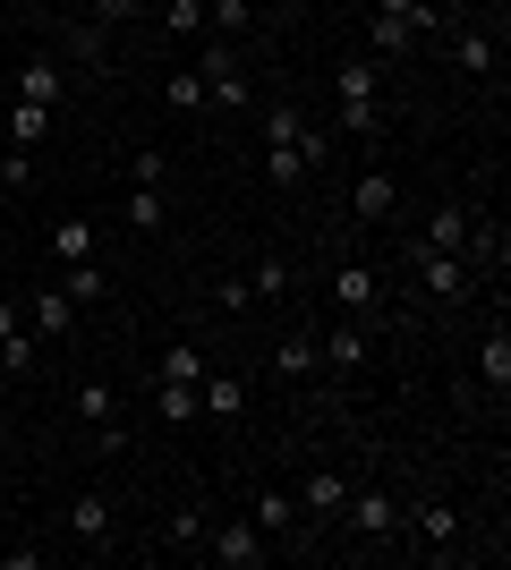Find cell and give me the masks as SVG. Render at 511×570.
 <instances>
[{"instance_id":"7a4b0ae2","label":"cell","mask_w":511,"mask_h":570,"mask_svg":"<svg viewBox=\"0 0 511 570\" xmlns=\"http://www.w3.org/2000/svg\"><path fill=\"white\" fill-rule=\"evenodd\" d=\"M375 86H384V69H375V60H341V137H384Z\"/></svg>"},{"instance_id":"ab89813d","label":"cell","mask_w":511,"mask_h":570,"mask_svg":"<svg viewBox=\"0 0 511 570\" xmlns=\"http://www.w3.org/2000/svg\"><path fill=\"white\" fill-rule=\"evenodd\" d=\"M0 163H9V145H0Z\"/></svg>"},{"instance_id":"4dcf8cb0","label":"cell","mask_w":511,"mask_h":570,"mask_svg":"<svg viewBox=\"0 0 511 570\" xmlns=\"http://www.w3.org/2000/svg\"><path fill=\"white\" fill-rule=\"evenodd\" d=\"M163 35H179V43L205 35V0H163Z\"/></svg>"},{"instance_id":"8fae6325","label":"cell","mask_w":511,"mask_h":570,"mask_svg":"<svg viewBox=\"0 0 511 570\" xmlns=\"http://www.w3.org/2000/svg\"><path fill=\"white\" fill-rule=\"evenodd\" d=\"M0 366H9V375L35 366V341H26V307L18 298H0Z\"/></svg>"},{"instance_id":"603a6c76","label":"cell","mask_w":511,"mask_h":570,"mask_svg":"<svg viewBox=\"0 0 511 570\" xmlns=\"http://www.w3.org/2000/svg\"><path fill=\"white\" fill-rule=\"evenodd\" d=\"M18 102H51V111H60V60H26L18 69Z\"/></svg>"},{"instance_id":"74e56055","label":"cell","mask_w":511,"mask_h":570,"mask_svg":"<svg viewBox=\"0 0 511 570\" xmlns=\"http://www.w3.org/2000/svg\"><path fill=\"white\" fill-rule=\"evenodd\" d=\"M214 298H222V315H247V307H256V289H247V273H222V289H214Z\"/></svg>"},{"instance_id":"2e32d148","label":"cell","mask_w":511,"mask_h":570,"mask_svg":"<svg viewBox=\"0 0 511 570\" xmlns=\"http://www.w3.org/2000/svg\"><path fill=\"white\" fill-rule=\"evenodd\" d=\"M417 247H435V256H461V247H469V205H435Z\"/></svg>"},{"instance_id":"30bf717a","label":"cell","mask_w":511,"mask_h":570,"mask_svg":"<svg viewBox=\"0 0 511 570\" xmlns=\"http://www.w3.org/2000/svg\"><path fill=\"white\" fill-rule=\"evenodd\" d=\"M478 383L494 392V409H503V392H511V333L494 324L487 341H478Z\"/></svg>"},{"instance_id":"ffe728a7","label":"cell","mask_w":511,"mask_h":570,"mask_svg":"<svg viewBox=\"0 0 511 570\" xmlns=\"http://www.w3.org/2000/svg\"><path fill=\"white\" fill-rule=\"evenodd\" d=\"M375 289H384V282H375V264H341V273H333V298H341L350 315L375 307Z\"/></svg>"},{"instance_id":"f1b7e54d","label":"cell","mask_w":511,"mask_h":570,"mask_svg":"<svg viewBox=\"0 0 511 570\" xmlns=\"http://www.w3.org/2000/svg\"><path fill=\"white\" fill-rule=\"evenodd\" d=\"M163 383H205V350H196V341H170L163 350Z\"/></svg>"},{"instance_id":"3957f363","label":"cell","mask_w":511,"mask_h":570,"mask_svg":"<svg viewBox=\"0 0 511 570\" xmlns=\"http://www.w3.org/2000/svg\"><path fill=\"white\" fill-rule=\"evenodd\" d=\"M196 69H205V102H222V111H256V77H247L239 51H222V43H214Z\"/></svg>"},{"instance_id":"b9f144b4","label":"cell","mask_w":511,"mask_h":570,"mask_svg":"<svg viewBox=\"0 0 511 570\" xmlns=\"http://www.w3.org/2000/svg\"><path fill=\"white\" fill-rule=\"evenodd\" d=\"M26 9H35V0H26Z\"/></svg>"},{"instance_id":"4fadbf2b","label":"cell","mask_w":511,"mask_h":570,"mask_svg":"<svg viewBox=\"0 0 511 570\" xmlns=\"http://www.w3.org/2000/svg\"><path fill=\"white\" fill-rule=\"evenodd\" d=\"M51 264H95V222H86V214L51 222Z\"/></svg>"},{"instance_id":"7402d4cb","label":"cell","mask_w":511,"mask_h":570,"mask_svg":"<svg viewBox=\"0 0 511 570\" xmlns=\"http://www.w3.org/2000/svg\"><path fill=\"white\" fill-rule=\"evenodd\" d=\"M452 60H461L469 77H494V35L487 26H461V35H452Z\"/></svg>"},{"instance_id":"8d00e7d4","label":"cell","mask_w":511,"mask_h":570,"mask_svg":"<svg viewBox=\"0 0 511 570\" xmlns=\"http://www.w3.org/2000/svg\"><path fill=\"white\" fill-rule=\"evenodd\" d=\"M205 26H222V35H247V26H256V9H247V0H214V9H205Z\"/></svg>"},{"instance_id":"e0dca14e","label":"cell","mask_w":511,"mask_h":570,"mask_svg":"<svg viewBox=\"0 0 511 570\" xmlns=\"http://www.w3.org/2000/svg\"><path fill=\"white\" fill-rule=\"evenodd\" d=\"M341 502H350V476H333V469H316L307 485H298V511H307V520H333Z\"/></svg>"},{"instance_id":"83f0119b","label":"cell","mask_w":511,"mask_h":570,"mask_svg":"<svg viewBox=\"0 0 511 570\" xmlns=\"http://www.w3.org/2000/svg\"><path fill=\"white\" fill-rule=\"evenodd\" d=\"M163 214H170V205H163V188H128V205H120V222H128V230H163Z\"/></svg>"},{"instance_id":"5bb4252c","label":"cell","mask_w":511,"mask_h":570,"mask_svg":"<svg viewBox=\"0 0 511 570\" xmlns=\"http://www.w3.org/2000/svg\"><path fill=\"white\" fill-rule=\"evenodd\" d=\"M196 409H205V417H239V409H247V383H239V375H222V366H205V383H196Z\"/></svg>"},{"instance_id":"4316f807","label":"cell","mask_w":511,"mask_h":570,"mask_svg":"<svg viewBox=\"0 0 511 570\" xmlns=\"http://www.w3.org/2000/svg\"><path fill=\"white\" fill-rule=\"evenodd\" d=\"M316 366H324L316 341H282V350H273V375H282V383H307Z\"/></svg>"},{"instance_id":"484cf974","label":"cell","mask_w":511,"mask_h":570,"mask_svg":"<svg viewBox=\"0 0 511 570\" xmlns=\"http://www.w3.org/2000/svg\"><path fill=\"white\" fill-rule=\"evenodd\" d=\"M163 102H170V111H205V69H196V60H188V69H170Z\"/></svg>"},{"instance_id":"ac0fdd59","label":"cell","mask_w":511,"mask_h":570,"mask_svg":"<svg viewBox=\"0 0 511 570\" xmlns=\"http://www.w3.org/2000/svg\"><path fill=\"white\" fill-rule=\"evenodd\" d=\"M205 520H214L205 502H179V511L163 520V546H170V553H196V546H205Z\"/></svg>"},{"instance_id":"52a82bcc","label":"cell","mask_w":511,"mask_h":570,"mask_svg":"<svg viewBox=\"0 0 511 570\" xmlns=\"http://www.w3.org/2000/svg\"><path fill=\"white\" fill-rule=\"evenodd\" d=\"M69 537H77L86 553L111 546V494H77V502H69Z\"/></svg>"},{"instance_id":"8992f818","label":"cell","mask_w":511,"mask_h":570,"mask_svg":"<svg viewBox=\"0 0 511 570\" xmlns=\"http://www.w3.org/2000/svg\"><path fill=\"white\" fill-rule=\"evenodd\" d=\"M26 324H35L43 341H69V333H77V298H69L60 282H51V289H35V298H26Z\"/></svg>"},{"instance_id":"d590c367","label":"cell","mask_w":511,"mask_h":570,"mask_svg":"<svg viewBox=\"0 0 511 570\" xmlns=\"http://www.w3.org/2000/svg\"><path fill=\"white\" fill-rule=\"evenodd\" d=\"M247 289H256V298H282V289H291V264H282V256H265L256 273H247Z\"/></svg>"},{"instance_id":"6da1fadb","label":"cell","mask_w":511,"mask_h":570,"mask_svg":"<svg viewBox=\"0 0 511 570\" xmlns=\"http://www.w3.org/2000/svg\"><path fill=\"white\" fill-rule=\"evenodd\" d=\"M196 553H214L222 570H265L282 546H273L256 520H205V546H196Z\"/></svg>"},{"instance_id":"e575fe53","label":"cell","mask_w":511,"mask_h":570,"mask_svg":"<svg viewBox=\"0 0 511 570\" xmlns=\"http://www.w3.org/2000/svg\"><path fill=\"white\" fill-rule=\"evenodd\" d=\"M128 179H137V188H163V179H170L163 145H146V154H128Z\"/></svg>"},{"instance_id":"f35d334b","label":"cell","mask_w":511,"mask_h":570,"mask_svg":"<svg viewBox=\"0 0 511 570\" xmlns=\"http://www.w3.org/2000/svg\"><path fill=\"white\" fill-rule=\"evenodd\" d=\"M86 9H95V26H128L137 9H146V0H86Z\"/></svg>"},{"instance_id":"7c38bea8","label":"cell","mask_w":511,"mask_h":570,"mask_svg":"<svg viewBox=\"0 0 511 570\" xmlns=\"http://www.w3.org/2000/svg\"><path fill=\"white\" fill-rule=\"evenodd\" d=\"M392 205H401V179H392V170H358V196H350V214H358V222H384Z\"/></svg>"},{"instance_id":"cb8c5ba5","label":"cell","mask_w":511,"mask_h":570,"mask_svg":"<svg viewBox=\"0 0 511 570\" xmlns=\"http://www.w3.org/2000/svg\"><path fill=\"white\" fill-rule=\"evenodd\" d=\"M375 18H401V26L417 35V43H426V35L443 26V9H435V0H375Z\"/></svg>"},{"instance_id":"1f68e13d","label":"cell","mask_w":511,"mask_h":570,"mask_svg":"<svg viewBox=\"0 0 511 570\" xmlns=\"http://www.w3.org/2000/svg\"><path fill=\"white\" fill-rule=\"evenodd\" d=\"M77 417H86V426H111V417H120L111 383H86V392H77Z\"/></svg>"},{"instance_id":"277c9868","label":"cell","mask_w":511,"mask_h":570,"mask_svg":"<svg viewBox=\"0 0 511 570\" xmlns=\"http://www.w3.org/2000/svg\"><path fill=\"white\" fill-rule=\"evenodd\" d=\"M417 282H426V298H469V282H478V264L469 256H435V247H417Z\"/></svg>"},{"instance_id":"d6a6232c","label":"cell","mask_w":511,"mask_h":570,"mask_svg":"<svg viewBox=\"0 0 511 570\" xmlns=\"http://www.w3.org/2000/svg\"><path fill=\"white\" fill-rule=\"evenodd\" d=\"M60 289H69L77 307H95V298H102V273H95V264H60Z\"/></svg>"},{"instance_id":"44dd1931","label":"cell","mask_w":511,"mask_h":570,"mask_svg":"<svg viewBox=\"0 0 511 570\" xmlns=\"http://www.w3.org/2000/svg\"><path fill=\"white\" fill-rule=\"evenodd\" d=\"M366 51H375V60H410L417 35H410L401 18H366Z\"/></svg>"},{"instance_id":"d4e9b609","label":"cell","mask_w":511,"mask_h":570,"mask_svg":"<svg viewBox=\"0 0 511 570\" xmlns=\"http://www.w3.org/2000/svg\"><path fill=\"white\" fill-rule=\"evenodd\" d=\"M154 417H163V426H188V417H205V409H196V383H154Z\"/></svg>"},{"instance_id":"836d02e7","label":"cell","mask_w":511,"mask_h":570,"mask_svg":"<svg viewBox=\"0 0 511 570\" xmlns=\"http://www.w3.org/2000/svg\"><path fill=\"white\" fill-rule=\"evenodd\" d=\"M69 51H77V60H86V69H102V60H111V35H102V26L86 18V26H77V35H69Z\"/></svg>"},{"instance_id":"9a60e30c","label":"cell","mask_w":511,"mask_h":570,"mask_svg":"<svg viewBox=\"0 0 511 570\" xmlns=\"http://www.w3.org/2000/svg\"><path fill=\"white\" fill-rule=\"evenodd\" d=\"M247 520L265 528L273 546H282V537H298V502H291V485H265V494H256V511H247Z\"/></svg>"},{"instance_id":"60d3db41","label":"cell","mask_w":511,"mask_h":570,"mask_svg":"<svg viewBox=\"0 0 511 570\" xmlns=\"http://www.w3.org/2000/svg\"><path fill=\"white\" fill-rule=\"evenodd\" d=\"M205 9H214V0H205Z\"/></svg>"},{"instance_id":"d6986e66","label":"cell","mask_w":511,"mask_h":570,"mask_svg":"<svg viewBox=\"0 0 511 570\" xmlns=\"http://www.w3.org/2000/svg\"><path fill=\"white\" fill-rule=\"evenodd\" d=\"M410 528H417V546H452V537H461V511H452V502H417Z\"/></svg>"},{"instance_id":"ba28073f","label":"cell","mask_w":511,"mask_h":570,"mask_svg":"<svg viewBox=\"0 0 511 570\" xmlns=\"http://www.w3.org/2000/svg\"><path fill=\"white\" fill-rule=\"evenodd\" d=\"M298 137H307V128H298ZM298 137L265 145V179H273V188H307V170H316V163H307V145H298Z\"/></svg>"},{"instance_id":"5b68a950","label":"cell","mask_w":511,"mask_h":570,"mask_svg":"<svg viewBox=\"0 0 511 570\" xmlns=\"http://www.w3.org/2000/svg\"><path fill=\"white\" fill-rule=\"evenodd\" d=\"M341 511H350V528H358L366 546H384L392 528H401V502H392V494H384V485H358V494L341 502Z\"/></svg>"},{"instance_id":"f546056e","label":"cell","mask_w":511,"mask_h":570,"mask_svg":"<svg viewBox=\"0 0 511 570\" xmlns=\"http://www.w3.org/2000/svg\"><path fill=\"white\" fill-rule=\"evenodd\" d=\"M9 137H18V145H43L51 137V102H18V111H9Z\"/></svg>"},{"instance_id":"9c48e42d","label":"cell","mask_w":511,"mask_h":570,"mask_svg":"<svg viewBox=\"0 0 511 570\" xmlns=\"http://www.w3.org/2000/svg\"><path fill=\"white\" fill-rule=\"evenodd\" d=\"M316 357L333 366V375H358L366 366V333L358 324H333V333H316Z\"/></svg>"}]
</instances>
